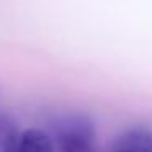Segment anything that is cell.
Returning <instances> with one entry per match:
<instances>
[{
  "mask_svg": "<svg viewBox=\"0 0 152 152\" xmlns=\"http://www.w3.org/2000/svg\"><path fill=\"white\" fill-rule=\"evenodd\" d=\"M95 137L92 119L87 115H72L59 124L56 139L61 152H98Z\"/></svg>",
  "mask_w": 152,
  "mask_h": 152,
  "instance_id": "6da1fadb",
  "label": "cell"
},
{
  "mask_svg": "<svg viewBox=\"0 0 152 152\" xmlns=\"http://www.w3.org/2000/svg\"><path fill=\"white\" fill-rule=\"evenodd\" d=\"M18 152H54V144L43 129L30 128L21 132Z\"/></svg>",
  "mask_w": 152,
  "mask_h": 152,
  "instance_id": "3957f363",
  "label": "cell"
},
{
  "mask_svg": "<svg viewBox=\"0 0 152 152\" xmlns=\"http://www.w3.org/2000/svg\"><path fill=\"white\" fill-rule=\"evenodd\" d=\"M111 152H152V129L132 126L118 136Z\"/></svg>",
  "mask_w": 152,
  "mask_h": 152,
  "instance_id": "7a4b0ae2",
  "label": "cell"
},
{
  "mask_svg": "<svg viewBox=\"0 0 152 152\" xmlns=\"http://www.w3.org/2000/svg\"><path fill=\"white\" fill-rule=\"evenodd\" d=\"M21 132L12 116L0 113V152H18Z\"/></svg>",
  "mask_w": 152,
  "mask_h": 152,
  "instance_id": "277c9868",
  "label": "cell"
}]
</instances>
